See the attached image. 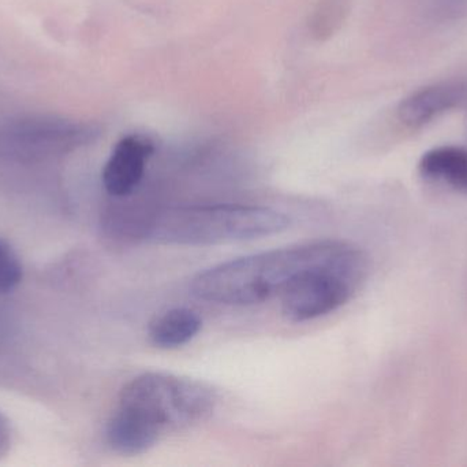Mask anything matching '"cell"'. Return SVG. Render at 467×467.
Instances as JSON below:
<instances>
[{"mask_svg":"<svg viewBox=\"0 0 467 467\" xmlns=\"http://www.w3.org/2000/svg\"><path fill=\"white\" fill-rule=\"evenodd\" d=\"M466 99V81L435 82L414 90L400 101L397 110L398 121L405 128L416 131L457 109Z\"/></svg>","mask_w":467,"mask_h":467,"instance_id":"obj_7","label":"cell"},{"mask_svg":"<svg viewBox=\"0 0 467 467\" xmlns=\"http://www.w3.org/2000/svg\"><path fill=\"white\" fill-rule=\"evenodd\" d=\"M290 218L263 206L192 205L150 211L141 239L170 246H218L285 232Z\"/></svg>","mask_w":467,"mask_h":467,"instance_id":"obj_2","label":"cell"},{"mask_svg":"<svg viewBox=\"0 0 467 467\" xmlns=\"http://www.w3.org/2000/svg\"><path fill=\"white\" fill-rule=\"evenodd\" d=\"M425 16L438 24L454 22L467 14V0H422Z\"/></svg>","mask_w":467,"mask_h":467,"instance_id":"obj_12","label":"cell"},{"mask_svg":"<svg viewBox=\"0 0 467 467\" xmlns=\"http://www.w3.org/2000/svg\"><path fill=\"white\" fill-rule=\"evenodd\" d=\"M342 240H316L269 249L213 266L192 280L196 298L226 306H250L280 295L305 269L328 260Z\"/></svg>","mask_w":467,"mask_h":467,"instance_id":"obj_1","label":"cell"},{"mask_svg":"<svg viewBox=\"0 0 467 467\" xmlns=\"http://www.w3.org/2000/svg\"><path fill=\"white\" fill-rule=\"evenodd\" d=\"M21 260L13 247L0 238V293L10 292L21 282Z\"/></svg>","mask_w":467,"mask_h":467,"instance_id":"obj_11","label":"cell"},{"mask_svg":"<svg viewBox=\"0 0 467 467\" xmlns=\"http://www.w3.org/2000/svg\"><path fill=\"white\" fill-rule=\"evenodd\" d=\"M96 134L95 126L60 115H14L0 120V156L41 161L77 150Z\"/></svg>","mask_w":467,"mask_h":467,"instance_id":"obj_5","label":"cell"},{"mask_svg":"<svg viewBox=\"0 0 467 467\" xmlns=\"http://www.w3.org/2000/svg\"><path fill=\"white\" fill-rule=\"evenodd\" d=\"M107 443L120 455H140L152 449L161 433L144 419L118 405L106 430Z\"/></svg>","mask_w":467,"mask_h":467,"instance_id":"obj_9","label":"cell"},{"mask_svg":"<svg viewBox=\"0 0 467 467\" xmlns=\"http://www.w3.org/2000/svg\"><path fill=\"white\" fill-rule=\"evenodd\" d=\"M202 320L189 307H174L158 315L148 328V336L156 347L172 350L188 345L200 334Z\"/></svg>","mask_w":467,"mask_h":467,"instance_id":"obj_10","label":"cell"},{"mask_svg":"<svg viewBox=\"0 0 467 467\" xmlns=\"http://www.w3.org/2000/svg\"><path fill=\"white\" fill-rule=\"evenodd\" d=\"M369 273V260L359 247L342 241L328 260L296 274L280 292L283 315L307 323L345 306Z\"/></svg>","mask_w":467,"mask_h":467,"instance_id":"obj_3","label":"cell"},{"mask_svg":"<svg viewBox=\"0 0 467 467\" xmlns=\"http://www.w3.org/2000/svg\"><path fill=\"white\" fill-rule=\"evenodd\" d=\"M419 175L422 180L467 196V148L441 145L421 156Z\"/></svg>","mask_w":467,"mask_h":467,"instance_id":"obj_8","label":"cell"},{"mask_svg":"<svg viewBox=\"0 0 467 467\" xmlns=\"http://www.w3.org/2000/svg\"><path fill=\"white\" fill-rule=\"evenodd\" d=\"M216 405L218 395L207 384L161 372L137 376L119 395V406L139 414L161 436L202 424Z\"/></svg>","mask_w":467,"mask_h":467,"instance_id":"obj_4","label":"cell"},{"mask_svg":"<svg viewBox=\"0 0 467 467\" xmlns=\"http://www.w3.org/2000/svg\"><path fill=\"white\" fill-rule=\"evenodd\" d=\"M155 153L153 143L141 134L123 137L103 169V186L111 196H130L144 178L148 161Z\"/></svg>","mask_w":467,"mask_h":467,"instance_id":"obj_6","label":"cell"}]
</instances>
